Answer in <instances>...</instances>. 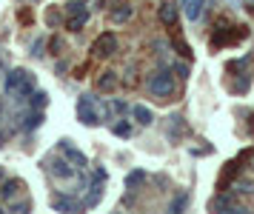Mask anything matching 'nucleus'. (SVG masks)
<instances>
[{
  "instance_id": "obj_19",
  "label": "nucleus",
  "mask_w": 254,
  "mask_h": 214,
  "mask_svg": "<svg viewBox=\"0 0 254 214\" xmlns=\"http://www.w3.org/2000/svg\"><path fill=\"white\" fill-rule=\"evenodd\" d=\"M128 132H131V126H128V123H117L115 126V135H120V137H126Z\"/></svg>"
},
{
  "instance_id": "obj_6",
  "label": "nucleus",
  "mask_w": 254,
  "mask_h": 214,
  "mask_svg": "<svg viewBox=\"0 0 254 214\" xmlns=\"http://www.w3.org/2000/svg\"><path fill=\"white\" fill-rule=\"evenodd\" d=\"M160 20L166 23V26H174V23H177V6H174L172 0H166L160 6Z\"/></svg>"
},
{
  "instance_id": "obj_4",
  "label": "nucleus",
  "mask_w": 254,
  "mask_h": 214,
  "mask_svg": "<svg viewBox=\"0 0 254 214\" xmlns=\"http://www.w3.org/2000/svg\"><path fill=\"white\" fill-rule=\"evenodd\" d=\"M97 100H94L92 94H83L80 100H77V120L86 126H94L97 123Z\"/></svg>"
},
{
  "instance_id": "obj_7",
  "label": "nucleus",
  "mask_w": 254,
  "mask_h": 214,
  "mask_svg": "<svg viewBox=\"0 0 254 214\" xmlns=\"http://www.w3.org/2000/svg\"><path fill=\"white\" fill-rule=\"evenodd\" d=\"M183 9H186V17L189 20H197L200 11H203V0H183Z\"/></svg>"
},
{
  "instance_id": "obj_15",
  "label": "nucleus",
  "mask_w": 254,
  "mask_h": 214,
  "mask_svg": "<svg viewBox=\"0 0 254 214\" xmlns=\"http://www.w3.org/2000/svg\"><path fill=\"white\" fill-rule=\"evenodd\" d=\"M183 132H186V123H183V117H180V114H174V117H172V137L183 135Z\"/></svg>"
},
{
  "instance_id": "obj_16",
  "label": "nucleus",
  "mask_w": 254,
  "mask_h": 214,
  "mask_svg": "<svg viewBox=\"0 0 254 214\" xmlns=\"http://www.w3.org/2000/svg\"><path fill=\"white\" fill-rule=\"evenodd\" d=\"M146 180V171H131V174H128V189H131V186H137V183H143Z\"/></svg>"
},
{
  "instance_id": "obj_18",
  "label": "nucleus",
  "mask_w": 254,
  "mask_h": 214,
  "mask_svg": "<svg viewBox=\"0 0 254 214\" xmlns=\"http://www.w3.org/2000/svg\"><path fill=\"white\" fill-rule=\"evenodd\" d=\"M46 94H43V91H35V100H32V106H35V109H43V106H46Z\"/></svg>"
},
{
  "instance_id": "obj_20",
  "label": "nucleus",
  "mask_w": 254,
  "mask_h": 214,
  "mask_svg": "<svg viewBox=\"0 0 254 214\" xmlns=\"http://www.w3.org/2000/svg\"><path fill=\"white\" fill-rule=\"evenodd\" d=\"M183 206H186V194H183V197H177V200L172 203V212H180Z\"/></svg>"
},
{
  "instance_id": "obj_10",
  "label": "nucleus",
  "mask_w": 254,
  "mask_h": 214,
  "mask_svg": "<svg viewBox=\"0 0 254 214\" xmlns=\"http://www.w3.org/2000/svg\"><path fill=\"white\" fill-rule=\"evenodd\" d=\"M20 186H23L20 180H9L6 186H3V192H0V197H3L6 203H12V197H14L17 192H20Z\"/></svg>"
},
{
  "instance_id": "obj_14",
  "label": "nucleus",
  "mask_w": 254,
  "mask_h": 214,
  "mask_svg": "<svg viewBox=\"0 0 254 214\" xmlns=\"http://www.w3.org/2000/svg\"><path fill=\"white\" fill-rule=\"evenodd\" d=\"M131 17V6H120L117 11H112V20L115 23H123V20H128Z\"/></svg>"
},
{
  "instance_id": "obj_12",
  "label": "nucleus",
  "mask_w": 254,
  "mask_h": 214,
  "mask_svg": "<svg viewBox=\"0 0 254 214\" xmlns=\"http://www.w3.org/2000/svg\"><path fill=\"white\" fill-rule=\"evenodd\" d=\"M86 20H89V11H77V14H71L69 29H71V32H80L83 26H86Z\"/></svg>"
},
{
  "instance_id": "obj_8",
  "label": "nucleus",
  "mask_w": 254,
  "mask_h": 214,
  "mask_svg": "<svg viewBox=\"0 0 254 214\" xmlns=\"http://www.w3.org/2000/svg\"><path fill=\"white\" fill-rule=\"evenodd\" d=\"M49 171H52L55 177H71V174H74V169H69L63 160H52V163H49Z\"/></svg>"
},
{
  "instance_id": "obj_1",
  "label": "nucleus",
  "mask_w": 254,
  "mask_h": 214,
  "mask_svg": "<svg viewBox=\"0 0 254 214\" xmlns=\"http://www.w3.org/2000/svg\"><path fill=\"white\" fill-rule=\"evenodd\" d=\"M246 37H249V29H246V26H231V23L220 20L214 34H211V49H223V46L240 43Z\"/></svg>"
},
{
  "instance_id": "obj_9",
  "label": "nucleus",
  "mask_w": 254,
  "mask_h": 214,
  "mask_svg": "<svg viewBox=\"0 0 254 214\" xmlns=\"http://www.w3.org/2000/svg\"><path fill=\"white\" fill-rule=\"evenodd\" d=\"M131 112H134V120H137L140 126H151V120H154V114H151L146 106H134Z\"/></svg>"
},
{
  "instance_id": "obj_2",
  "label": "nucleus",
  "mask_w": 254,
  "mask_h": 214,
  "mask_svg": "<svg viewBox=\"0 0 254 214\" xmlns=\"http://www.w3.org/2000/svg\"><path fill=\"white\" fill-rule=\"evenodd\" d=\"M32 89H35L32 71H26V69L9 71V77H6V91H20V94H26V91H32Z\"/></svg>"
},
{
  "instance_id": "obj_3",
  "label": "nucleus",
  "mask_w": 254,
  "mask_h": 214,
  "mask_svg": "<svg viewBox=\"0 0 254 214\" xmlns=\"http://www.w3.org/2000/svg\"><path fill=\"white\" fill-rule=\"evenodd\" d=\"M149 91L157 97V100H166L169 94H174V80L169 71H157L154 77L149 80Z\"/></svg>"
},
{
  "instance_id": "obj_13",
  "label": "nucleus",
  "mask_w": 254,
  "mask_h": 214,
  "mask_svg": "<svg viewBox=\"0 0 254 214\" xmlns=\"http://www.w3.org/2000/svg\"><path fill=\"white\" fill-rule=\"evenodd\" d=\"M115 83H117L115 71H103V77L97 80V86H100V89H115Z\"/></svg>"
},
{
  "instance_id": "obj_5",
  "label": "nucleus",
  "mask_w": 254,
  "mask_h": 214,
  "mask_svg": "<svg viewBox=\"0 0 254 214\" xmlns=\"http://www.w3.org/2000/svg\"><path fill=\"white\" fill-rule=\"evenodd\" d=\"M117 49V37L112 32H106V34H100L97 40H94V46H92V52H94V57H109L112 52Z\"/></svg>"
},
{
  "instance_id": "obj_21",
  "label": "nucleus",
  "mask_w": 254,
  "mask_h": 214,
  "mask_svg": "<svg viewBox=\"0 0 254 214\" xmlns=\"http://www.w3.org/2000/svg\"><path fill=\"white\" fill-rule=\"evenodd\" d=\"M174 71H177V74H180V77H189V69H186L183 63H177V66H174Z\"/></svg>"
},
{
  "instance_id": "obj_17",
  "label": "nucleus",
  "mask_w": 254,
  "mask_h": 214,
  "mask_svg": "<svg viewBox=\"0 0 254 214\" xmlns=\"http://www.w3.org/2000/svg\"><path fill=\"white\" fill-rule=\"evenodd\" d=\"M174 46H177V52H180L183 57H191V49H189V46H186L180 37H174Z\"/></svg>"
},
{
  "instance_id": "obj_11",
  "label": "nucleus",
  "mask_w": 254,
  "mask_h": 214,
  "mask_svg": "<svg viewBox=\"0 0 254 214\" xmlns=\"http://www.w3.org/2000/svg\"><path fill=\"white\" fill-rule=\"evenodd\" d=\"M60 148H63V154H66L69 160H74L77 166H86V157H83V154L77 151V148H71L69 143H66V140H63V146H60Z\"/></svg>"
}]
</instances>
